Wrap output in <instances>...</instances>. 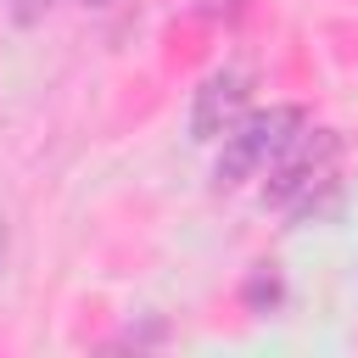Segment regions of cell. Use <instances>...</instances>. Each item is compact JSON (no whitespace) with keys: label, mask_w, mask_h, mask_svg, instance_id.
Instances as JSON below:
<instances>
[{"label":"cell","mask_w":358,"mask_h":358,"mask_svg":"<svg viewBox=\"0 0 358 358\" xmlns=\"http://www.w3.org/2000/svg\"><path fill=\"white\" fill-rule=\"evenodd\" d=\"M308 112L302 106H252L224 140H218V162H213V190H241L252 179H268L274 162L302 140Z\"/></svg>","instance_id":"obj_1"},{"label":"cell","mask_w":358,"mask_h":358,"mask_svg":"<svg viewBox=\"0 0 358 358\" xmlns=\"http://www.w3.org/2000/svg\"><path fill=\"white\" fill-rule=\"evenodd\" d=\"M246 112H252V73L235 67V62L213 67L190 95V140L196 145H218Z\"/></svg>","instance_id":"obj_2"},{"label":"cell","mask_w":358,"mask_h":358,"mask_svg":"<svg viewBox=\"0 0 358 358\" xmlns=\"http://www.w3.org/2000/svg\"><path fill=\"white\" fill-rule=\"evenodd\" d=\"M330 168H336V134L330 129H302V140L274 162V173L263 179V196L274 201V207H296V201H308L324 179H330Z\"/></svg>","instance_id":"obj_3"},{"label":"cell","mask_w":358,"mask_h":358,"mask_svg":"<svg viewBox=\"0 0 358 358\" xmlns=\"http://www.w3.org/2000/svg\"><path fill=\"white\" fill-rule=\"evenodd\" d=\"M78 6H112V0H78ZM6 11H11L17 28H34V22H45L56 11V0H6Z\"/></svg>","instance_id":"obj_4"},{"label":"cell","mask_w":358,"mask_h":358,"mask_svg":"<svg viewBox=\"0 0 358 358\" xmlns=\"http://www.w3.org/2000/svg\"><path fill=\"white\" fill-rule=\"evenodd\" d=\"M185 6H190L196 17H235L246 0H185Z\"/></svg>","instance_id":"obj_5"}]
</instances>
